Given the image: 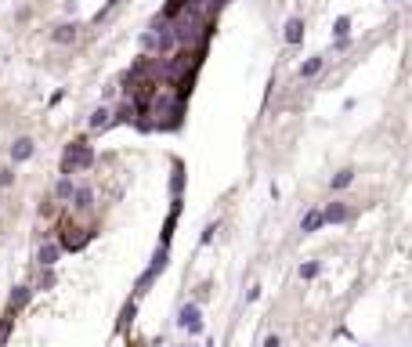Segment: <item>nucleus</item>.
Returning a JSON list of instances; mask_svg holds the SVG:
<instances>
[{"instance_id":"nucleus-14","label":"nucleus","mask_w":412,"mask_h":347,"mask_svg":"<svg viewBox=\"0 0 412 347\" xmlns=\"http://www.w3.org/2000/svg\"><path fill=\"white\" fill-rule=\"evenodd\" d=\"M55 257H58V246H44V250H40V260H44V264H55Z\"/></svg>"},{"instance_id":"nucleus-7","label":"nucleus","mask_w":412,"mask_h":347,"mask_svg":"<svg viewBox=\"0 0 412 347\" xmlns=\"http://www.w3.org/2000/svg\"><path fill=\"white\" fill-rule=\"evenodd\" d=\"M29 156H33V141H29V138H18L15 148H11V159H15V163H25Z\"/></svg>"},{"instance_id":"nucleus-11","label":"nucleus","mask_w":412,"mask_h":347,"mask_svg":"<svg viewBox=\"0 0 412 347\" xmlns=\"http://www.w3.org/2000/svg\"><path fill=\"white\" fill-rule=\"evenodd\" d=\"M347 33H351V15H340L333 22V36H347Z\"/></svg>"},{"instance_id":"nucleus-6","label":"nucleus","mask_w":412,"mask_h":347,"mask_svg":"<svg viewBox=\"0 0 412 347\" xmlns=\"http://www.w3.org/2000/svg\"><path fill=\"white\" fill-rule=\"evenodd\" d=\"M325 221H322V210H307L304 213V221H300V231H304V235H311V231H318Z\"/></svg>"},{"instance_id":"nucleus-4","label":"nucleus","mask_w":412,"mask_h":347,"mask_svg":"<svg viewBox=\"0 0 412 347\" xmlns=\"http://www.w3.org/2000/svg\"><path fill=\"white\" fill-rule=\"evenodd\" d=\"M322 65H325V58H322V55H311L307 62H300L297 76H300V80H311V76H318V72H322Z\"/></svg>"},{"instance_id":"nucleus-1","label":"nucleus","mask_w":412,"mask_h":347,"mask_svg":"<svg viewBox=\"0 0 412 347\" xmlns=\"http://www.w3.org/2000/svg\"><path fill=\"white\" fill-rule=\"evenodd\" d=\"M94 163V152L87 141H72L69 152H65V163H62V174H72V170H87Z\"/></svg>"},{"instance_id":"nucleus-15","label":"nucleus","mask_w":412,"mask_h":347,"mask_svg":"<svg viewBox=\"0 0 412 347\" xmlns=\"http://www.w3.org/2000/svg\"><path fill=\"white\" fill-rule=\"evenodd\" d=\"M264 347H282V340H278V336L271 333V336H264Z\"/></svg>"},{"instance_id":"nucleus-13","label":"nucleus","mask_w":412,"mask_h":347,"mask_svg":"<svg viewBox=\"0 0 412 347\" xmlns=\"http://www.w3.org/2000/svg\"><path fill=\"white\" fill-rule=\"evenodd\" d=\"M105 123H109V109H98V112L91 116V127H94V130H101Z\"/></svg>"},{"instance_id":"nucleus-3","label":"nucleus","mask_w":412,"mask_h":347,"mask_svg":"<svg viewBox=\"0 0 412 347\" xmlns=\"http://www.w3.org/2000/svg\"><path fill=\"white\" fill-rule=\"evenodd\" d=\"M322 221H325V224H344V221H351V206H344V203H329V206L322 210Z\"/></svg>"},{"instance_id":"nucleus-12","label":"nucleus","mask_w":412,"mask_h":347,"mask_svg":"<svg viewBox=\"0 0 412 347\" xmlns=\"http://www.w3.org/2000/svg\"><path fill=\"white\" fill-rule=\"evenodd\" d=\"M55 196H58V199H69V196H72V181H69V177H62V181L55 184Z\"/></svg>"},{"instance_id":"nucleus-10","label":"nucleus","mask_w":412,"mask_h":347,"mask_svg":"<svg viewBox=\"0 0 412 347\" xmlns=\"http://www.w3.org/2000/svg\"><path fill=\"white\" fill-rule=\"evenodd\" d=\"M318 272H322V264H318V260H307V264H300V279H304V282L318 279Z\"/></svg>"},{"instance_id":"nucleus-9","label":"nucleus","mask_w":412,"mask_h":347,"mask_svg":"<svg viewBox=\"0 0 412 347\" xmlns=\"http://www.w3.org/2000/svg\"><path fill=\"white\" fill-rule=\"evenodd\" d=\"M76 40V25H58L55 29V44H72Z\"/></svg>"},{"instance_id":"nucleus-2","label":"nucleus","mask_w":412,"mask_h":347,"mask_svg":"<svg viewBox=\"0 0 412 347\" xmlns=\"http://www.w3.org/2000/svg\"><path fill=\"white\" fill-rule=\"evenodd\" d=\"M304 29H307V25H304V18H300V15H293L290 22H286V33H282V40L290 44V47H297V44L304 40Z\"/></svg>"},{"instance_id":"nucleus-8","label":"nucleus","mask_w":412,"mask_h":347,"mask_svg":"<svg viewBox=\"0 0 412 347\" xmlns=\"http://www.w3.org/2000/svg\"><path fill=\"white\" fill-rule=\"evenodd\" d=\"M181 326H188L192 333L199 329V307H195V304H188L185 311H181Z\"/></svg>"},{"instance_id":"nucleus-5","label":"nucleus","mask_w":412,"mask_h":347,"mask_svg":"<svg viewBox=\"0 0 412 347\" xmlns=\"http://www.w3.org/2000/svg\"><path fill=\"white\" fill-rule=\"evenodd\" d=\"M354 181V167H344V170H337L333 174V181H329V188H333V192H344L347 184Z\"/></svg>"}]
</instances>
